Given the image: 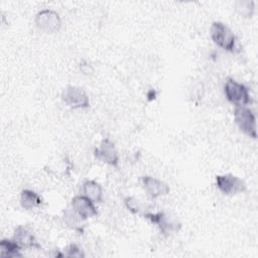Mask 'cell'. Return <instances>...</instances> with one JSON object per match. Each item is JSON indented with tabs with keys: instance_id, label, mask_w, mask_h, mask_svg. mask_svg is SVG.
<instances>
[{
	"instance_id": "1",
	"label": "cell",
	"mask_w": 258,
	"mask_h": 258,
	"mask_svg": "<svg viewBox=\"0 0 258 258\" xmlns=\"http://www.w3.org/2000/svg\"><path fill=\"white\" fill-rule=\"evenodd\" d=\"M211 38L216 45L230 52L238 51L237 37L228 25L221 21H215L210 28Z\"/></svg>"
},
{
	"instance_id": "2",
	"label": "cell",
	"mask_w": 258,
	"mask_h": 258,
	"mask_svg": "<svg viewBox=\"0 0 258 258\" xmlns=\"http://www.w3.org/2000/svg\"><path fill=\"white\" fill-rule=\"evenodd\" d=\"M226 99L236 107H247L252 103L249 89L233 78H228L224 85Z\"/></svg>"
},
{
	"instance_id": "3",
	"label": "cell",
	"mask_w": 258,
	"mask_h": 258,
	"mask_svg": "<svg viewBox=\"0 0 258 258\" xmlns=\"http://www.w3.org/2000/svg\"><path fill=\"white\" fill-rule=\"evenodd\" d=\"M234 119L241 132L253 139L257 138L256 116L250 108L236 107L234 111Z\"/></svg>"
},
{
	"instance_id": "4",
	"label": "cell",
	"mask_w": 258,
	"mask_h": 258,
	"mask_svg": "<svg viewBox=\"0 0 258 258\" xmlns=\"http://www.w3.org/2000/svg\"><path fill=\"white\" fill-rule=\"evenodd\" d=\"M144 217L147 220H149L152 224L156 225L159 231L165 236H169L171 234L177 233L181 228V224L176 218L171 217L170 215L164 212L145 213Z\"/></svg>"
},
{
	"instance_id": "5",
	"label": "cell",
	"mask_w": 258,
	"mask_h": 258,
	"mask_svg": "<svg viewBox=\"0 0 258 258\" xmlns=\"http://www.w3.org/2000/svg\"><path fill=\"white\" fill-rule=\"evenodd\" d=\"M216 185L226 196H234L246 190L245 181L232 173L216 175Z\"/></svg>"
},
{
	"instance_id": "6",
	"label": "cell",
	"mask_w": 258,
	"mask_h": 258,
	"mask_svg": "<svg viewBox=\"0 0 258 258\" xmlns=\"http://www.w3.org/2000/svg\"><path fill=\"white\" fill-rule=\"evenodd\" d=\"M61 99L67 106L73 109H87L90 107L87 93L77 86H67L61 93Z\"/></svg>"
},
{
	"instance_id": "7",
	"label": "cell",
	"mask_w": 258,
	"mask_h": 258,
	"mask_svg": "<svg viewBox=\"0 0 258 258\" xmlns=\"http://www.w3.org/2000/svg\"><path fill=\"white\" fill-rule=\"evenodd\" d=\"M35 24L40 30L46 33H53L59 30L61 19L56 11L52 9H42L35 15Z\"/></svg>"
},
{
	"instance_id": "8",
	"label": "cell",
	"mask_w": 258,
	"mask_h": 258,
	"mask_svg": "<svg viewBox=\"0 0 258 258\" xmlns=\"http://www.w3.org/2000/svg\"><path fill=\"white\" fill-rule=\"evenodd\" d=\"M94 154L96 158L102 162L114 167H118L119 154L114 142L109 138H105L100 142L99 146L95 148Z\"/></svg>"
},
{
	"instance_id": "9",
	"label": "cell",
	"mask_w": 258,
	"mask_h": 258,
	"mask_svg": "<svg viewBox=\"0 0 258 258\" xmlns=\"http://www.w3.org/2000/svg\"><path fill=\"white\" fill-rule=\"evenodd\" d=\"M73 211L82 219L87 220L89 218L96 217L98 215L95 203L86 196H76L72 200Z\"/></svg>"
},
{
	"instance_id": "10",
	"label": "cell",
	"mask_w": 258,
	"mask_h": 258,
	"mask_svg": "<svg viewBox=\"0 0 258 258\" xmlns=\"http://www.w3.org/2000/svg\"><path fill=\"white\" fill-rule=\"evenodd\" d=\"M141 182L147 196L153 200L169 194L170 188L168 184L156 177L144 175L141 177Z\"/></svg>"
},
{
	"instance_id": "11",
	"label": "cell",
	"mask_w": 258,
	"mask_h": 258,
	"mask_svg": "<svg viewBox=\"0 0 258 258\" xmlns=\"http://www.w3.org/2000/svg\"><path fill=\"white\" fill-rule=\"evenodd\" d=\"M22 249L40 248V245L36 242L32 232L24 226H17L13 232L12 238Z\"/></svg>"
},
{
	"instance_id": "12",
	"label": "cell",
	"mask_w": 258,
	"mask_h": 258,
	"mask_svg": "<svg viewBox=\"0 0 258 258\" xmlns=\"http://www.w3.org/2000/svg\"><path fill=\"white\" fill-rule=\"evenodd\" d=\"M84 196L92 200L94 203H101L103 201V189L100 183L94 179H88L83 183L82 187Z\"/></svg>"
},
{
	"instance_id": "13",
	"label": "cell",
	"mask_w": 258,
	"mask_h": 258,
	"mask_svg": "<svg viewBox=\"0 0 258 258\" xmlns=\"http://www.w3.org/2000/svg\"><path fill=\"white\" fill-rule=\"evenodd\" d=\"M42 204V199L34 190L25 188L20 192V205L24 210H32Z\"/></svg>"
},
{
	"instance_id": "14",
	"label": "cell",
	"mask_w": 258,
	"mask_h": 258,
	"mask_svg": "<svg viewBox=\"0 0 258 258\" xmlns=\"http://www.w3.org/2000/svg\"><path fill=\"white\" fill-rule=\"evenodd\" d=\"M21 249L13 239H2L0 241V255L2 257H21Z\"/></svg>"
},
{
	"instance_id": "15",
	"label": "cell",
	"mask_w": 258,
	"mask_h": 258,
	"mask_svg": "<svg viewBox=\"0 0 258 258\" xmlns=\"http://www.w3.org/2000/svg\"><path fill=\"white\" fill-rule=\"evenodd\" d=\"M236 10L243 17H252L254 12V2L249 0H240L236 2Z\"/></svg>"
},
{
	"instance_id": "16",
	"label": "cell",
	"mask_w": 258,
	"mask_h": 258,
	"mask_svg": "<svg viewBox=\"0 0 258 258\" xmlns=\"http://www.w3.org/2000/svg\"><path fill=\"white\" fill-rule=\"evenodd\" d=\"M124 203H125V206L127 207V209H128L130 212L134 213V214H137V213H139V212L142 210V209H141V204H140V202H139L137 199L133 198V197H128V198H126V199L124 200Z\"/></svg>"
},
{
	"instance_id": "17",
	"label": "cell",
	"mask_w": 258,
	"mask_h": 258,
	"mask_svg": "<svg viewBox=\"0 0 258 258\" xmlns=\"http://www.w3.org/2000/svg\"><path fill=\"white\" fill-rule=\"evenodd\" d=\"M66 256L68 257H84L85 254L83 253L82 249L76 244H70L64 248Z\"/></svg>"
}]
</instances>
